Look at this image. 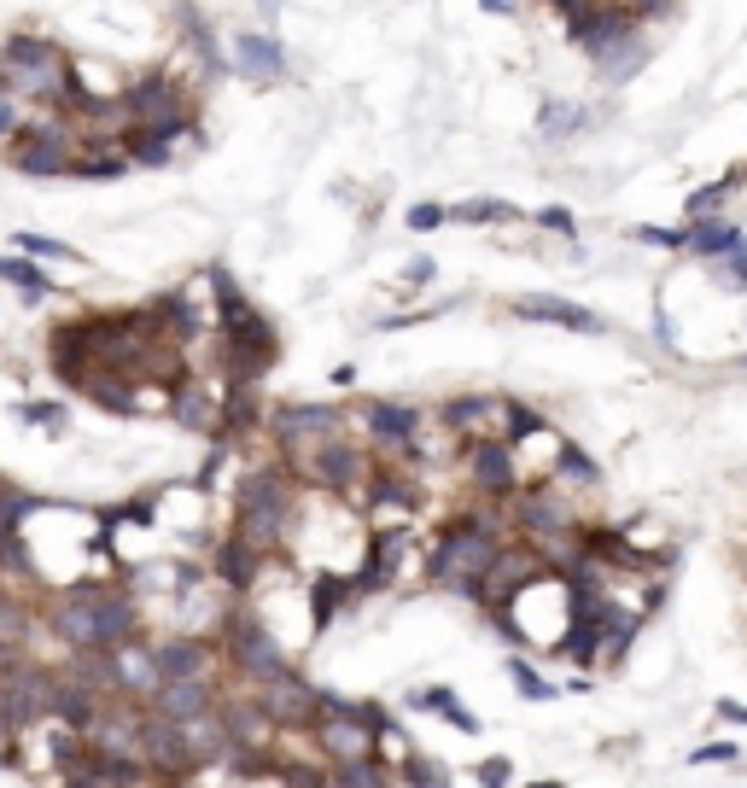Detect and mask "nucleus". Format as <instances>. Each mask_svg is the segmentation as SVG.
<instances>
[{"label": "nucleus", "mask_w": 747, "mask_h": 788, "mask_svg": "<svg viewBox=\"0 0 747 788\" xmlns=\"http://www.w3.org/2000/svg\"><path fill=\"white\" fill-rule=\"evenodd\" d=\"M41 626L71 654H106L117 642L140 637V601L123 585H71L41 601Z\"/></svg>", "instance_id": "f257e3e1"}, {"label": "nucleus", "mask_w": 747, "mask_h": 788, "mask_svg": "<svg viewBox=\"0 0 747 788\" xmlns=\"http://www.w3.org/2000/svg\"><path fill=\"white\" fill-rule=\"evenodd\" d=\"M503 544H514V537L496 514H485V508L450 514L444 532L432 537V549H427V585L455 590V596L473 601V590H480V578L491 572L496 555H503Z\"/></svg>", "instance_id": "f03ea898"}, {"label": "nucleus", "mask_w": 747, "mask_h": 788, "mask_svg": "<svg viewBox=\"0 0 747 788\" xmlns=\"http://www.w3.org/2000/svg\"><path fill=\"white\" fill-rule=\"evenodd\" d=\"M293 526H298V480L286 467H252L234 491V537L275 561Z\"/></svg>", "instance_id": "7ed1b4c3"}, {"label": "nucleus", "mask_w": 747, "mask_h": 788, "mask_svg": "<svg viewBox=\"0 0 747 788\" xmlns=\"http://www.w3.org/2000/svg\"><path fill=\"white\" fill-rule=\"evenodd\" d=\"M217 654H222V666L234 672L240 690H263V683H275V677L293 672V654L281 649V637L269 631L252 608H228L222 613Z\"/></svg>", "instance_id": "20e7f679"}, {"label": "nucleus", "mask_w": 747, "mask_h": 788, "mask_svg": "<svg viewBox=\"0 0 747 788\" xmlns=\"http://www.w3.org/2000/svg\"><path fill=\"white\" fill-rule=\"evenodd\" d=\"M386 724V707L380 701H345L334 690H322V713L309 724V754L322 765H350V759H368L374 754V736Z\"/></svg>", "instance_id": "39448f33"}, {"label": "nucleus", "mask_w": 747, "mask_h": 788, "mask_svg": "<svg viewBox=\"0 0 747 788\" xmlns=\"http://www.w3.org/2000/svg\"><path fill=\"white\" fill-rule=\"evenodd\" d=\"M0 65H7V88L18 82V88L35 94V99H65L71 82H76L65 53H59L53 41H41V35H12L7 48H0Z\"/></svg>", "instance_id": "423d86ee"}, {"label": "nucleus", "mask_w": 747, "mask_h": 788, "mask_svg": "<svg viewBox=\"0 0 747 788\" xmlns=\"http://www.w3.org/2000/svg\"><path fill=\"white\" fill-rule=\"evenodd\" d=\"M286 473H293V480H304V485H316V491H327V496H350L357 485H368L374 462L362 455V444H350L345 432H339V439L316 444L304 462H293Z\"/></svg>", "instance_id": "0eeeda50"}, {"label": "nucleus", "mask_w": 747, "mask_h": 788, "mask_svg": "<svg viewBox=\"0 0 747 788\" xmlns=\"http://www.w3.org/2000/svg\"><path fill=\"white\" fill-rule=\"evenodd\" d=\"M269 432H275L286 467H293V462H304L316 444L339 439V432H345V409H334V403H286V409H275Z\"/></svg>", "instance_id": "6e6552de"}, {"label": "nucleus", "mask_w": 747, "mask_h": 788, "mask_svg": "<svg viewBox=\"0 0 747 788\" xmlns=\"http://www.w3.org/2000/svg\"><path fill=\"white\" fill-rule=\"evenodd\" d=\"M252 701L263 707V718L275 724L281 736H304L309 724H316V713H322V690L298 666L286 677H275V683H263V690H252Z\"/></svg>", "instance_id": "1a4fd4ad"}, {"label": "nucleus", "mask_w": 747, "mask_h": 788, "mask_svg": "<svg viewBox=\"0 0 747 788\" xmlns=\"http://www.w3.org/2000/svg\"><path fill=\"white\" fill-rule=\"evenodd\" d=\"M467 480L485 503H508L520 491V455H514V444L480 432V439H467Z\"/></svg>", "instance_id": "9d476101"}, {"label": "nucleus", "mask_w": 747, "mask_h": 788, "mask_svg": "<svg viewBox=\"0 0 747 788\" xmlns=\"http://www.w3.org/2000/svg\"><path fill=\"white\" fill-rule=\"evenodd\" d=\"M357 414H362L368 439L380 444V450L403 455V462H421V432H427V414H421V409L391 403V398H374V403H362Z\"/></svg>", "instance_id": "9b49d317"}, {"label": "nucleus", "mask_w": 747, "mask_h": 788, "mask_svg": "<svg viewBox=\"0 0 747 788\" xmlns=\"http://www.w3.org/2000/svg\"><path fill=\"white\" fill-rule=\"evenodd\" d=\"M71 164H76V147H71V129H59V123H35V129H24L18 147H12V170L35 176V181L71 176Z\"/></svg>", "instance_id": "f8f14e48"}, {"label": "nucleus", "mask_w": 747, "mask_h": 788, "mask_svg": "<svg viewBox=\"0 0 747 788\" xmlns=\"http://www.w3.org/2000/svg\"><path fill=\"white\" fill-rule=\"evenodd\" d=\"M158 677L164 683H187V677H222V654L211 631H181V637H158L152 642Z\"/></svg>", "instance_id": "ddd939ff"}, {"label": "nucleus", "mask_w": 747, "mask_h": 788, "mask_svg": "<svg viewBox=\"0 0 747 788\" xmlns=\"http://www.w3.org/2000/svg\"><path fill=\"white\" fill-rule=\"evenodd\" d=\"M106 672H112V695L117 701H147L158 695V660H152V637L140 631V637H129V642H117V649H106Z\"/></svg>", "instance_id": "4468645a"}, {"label": "nucleus", "mask_w": 747, "mask_h": 788, "mask_svg": "<svg viewBox=\"0 0 747 788\" xmlns=\"http://www.w3.org/2000/svg\"><path fill=\"white\" fill-rule=\"evenodd\" d=\"M117 112L129 117L135 129H152V123H193V106H187V94L170 76H140L135 88H123Z\"/></svg>", "instance_id": "2eb2a0df"}, {"label": "nucleus", "mask_w": 747, "mask_h": 788, "mask_svg": "<svg viewBox=\"0 0 747 788\" xmlns=\"http://www.w3.org/2000/svg\"><path fill=\"white\" fill-rule=\"evenodd\" d=\"M508 309H514V322L560 327V334H590V339H601V334H608V322H601L596 309L572 304V298H555V293H526V298H514Z\"/></svg>", "instance_id": "dca6fc26"}, {"label": "nucleus", "mask_w": 747, "mask_h": 788, "mask_svg": "<svg viewBox=\"0 0 747 788\" xmlns=\"http://www.w3.org/2000/svg\"><path fill=\"white\" fill-rule=\"evenodd\" d=\"M403 555H409V526H374L362 567L350 572V590H357V601H362V596H374V590H386L391 578H398Z\"/></svg>", "instance_id": "f3484780"}, {"label": "nucleus", "mask_w": 747, "mask_h": 788, "mask_svg": "<svg viewBox=\"0 0 747 788\" xmlns=\"http://www.w3.org/2000/svg\"><path fill=\"white\" fill-rule=\"evenodd\" d=\"M567 35L578 41V48H585L596 65L601 59H608L613 48H625L631 35H642V24H631V12L625 7H613V0H601V7H590L585 18H572L567 24Z\"/></svg>", "instance_id": "a211bd4d"}, {"label": "nucleus", "mask_w": 747, "mask_h": 788, "mask_svg": "<svg viewBox=\"0 0 747 788\" xmlns=\"http://www.w3.org/2000/svg\"><path fill=\"white\" fill-rule=\"evenodd\" d=\"M217 701H222V677H187V683H158L147 713L164 724H187L199 713H217Z\"/></svg>", "instance_id": "6ab92c4d"}, {"label": "nucleus", "mask_w": 747, "mask_h": 788, "mask_svg": "<svg viewBox=\"0 0 747 788\" xmlns=\"http://www.w3.org/2000/svg\"><path fill=\"white\" fill-rule=\"evenodd\" d=\"M269 572V555H257V549H245L234 532L222 537V544L211 549V578L228 590V596H252L257 590V578Z\"/></svg>", "instance_id": "aec40b11"}, {"label": "nucleus", "mask_w": 747, "mask_h": 788, "mask_svg": "<svg viewBox=\"0 0 747 788\" xmlns=\"http://www.w3.org/2000/svg\"><path fill=\"white\" fill-rule=\"evenodd\" d=\"M170 414L187 427V432H204V439H217V421H222V398L204 380H181L170 391Z\"/></svg>", "instance_id": "412c9836"}, {"label": "nucleus", "mask_w": 747, "mask_h": 788, "mask_svg": "<svg viewBox=\"0 0 747 788\" xmlns=\"http://www.w3.org/2000/svg\"><path fill=\"white\" fill-rule=\"evenodd\" d=\"M176 736H181L187 765H193V771H211V765H222V754H228V731H222L217 713H199V718L176 724Z\"/></svg>", "instance_id": "4be33fe9"}, {"label": "nucleus", "mask_w": 747, "mask_h": 788, "mask_svg": "<svg viewBox=\"0 0 747 788\" xmlns=\"http://www.w3.org/2000/svg\"><path fill=\"white\" fill-rule=\"evenodd\" d=\"M741 240L747 234L736 222H724V217H695L690 228H677V245H683V252H695V258H730Z\"/></svg>", "instance_id": "5701e85b"}, {"label": "nucleus", "mask_w": 747, "mask_h": 788, "mask_svg": "<svg viewBox=\"0 0 747 788\" xmlns=\"http://www.w3.org/2000/svg\"><path fill=\"white\" fill-rule=\"evenodd\" d=\"M357 601V590H350V572H322L316 585H309V637H322L334 619Z\"/></svg>", "instance_id": "b1692460"}, {"label": "nucleus", "mask_w": 747, "mask_h": 788, "mask_svg": "<svg viewBox=\"0 0 747 788\" xmlns=\"http://www.w3.org/2000/svg\"><path fill=\"white\" fill-rule=\"evenodd\" d=\"M234 65H240V76H252V82H281L286 76V53H281V41H269V35H240L234 41Z\"/></svg>", "instance_id": "393cba45"}, {"label": "nucleus", "mask_w": 747, "mask_h": 788, "mask_svg": "<svg viewBox=\"0 0 747 788\" xmlns=\"http://www.w3.org/2000/svg\"><path fill=\"white\" fill-rule=\"evenodd\" d=\"M409 707H414V713H439L450 731H462V736H480V731H485L480 713H467L462 701H455V690H444V683H427V690H414Z\"/></svg>", "instance_id": "a878e982"}, {"label": "nucleus", "mask_w": 747, "mask_h": 788, "mask_svg": "<svg viewBox=\"0 0 747 788\" xmlns=\"http://www.w3.org/2000/svg\"><path fill=\"white\" fill-rule=\"evenodd\" d=\"M368 508H398V514H414V508H421V485L403 480L398 467H374V473H368Z\"/></svg>", "instance_id": "bb28decb"}, {"label": "nucleus", "mask_w": 747, "mask_h": 788, "mask_svg": "<svg viewBox=\"0 0 747 788\" xmlns=\"http://www.w3.org/2000/svg\"><path fill=\"white\" fill-rule=\"evenodd\" d=\"M41 626V613L30 608L24 596H12V590H0V642L7 649H30V631Z\"/></svg>", "instance_id": "cd10ccee"}, {"label": "nucleus", "mask_w": 747, "mask_h": 788, "mask_svg": "<svg viewBox=\"0 0 747 788\" xmlns=\"http://www.w3.org/2000/svg\"><path fill=\"white\" fill-rule=\"evenodd\" d=\"M0 281L18 286V298H24V304H41V298L53 293V281L41 275V263H35V258H18V252L0 258Z\"/></svg>", "instance_id": "c85d7f7f"}, {"label": "nucleus", "mask_w": 747, "mask_h": 788, "mask_svg": "<svg viewBox=\"0 0 747 788\" xmlns=\"http://www.w3.org/2000/svg\"><path fill=\"white\" fill-rule=\"evenodd\" d=\"M496 409H503V398H480V391H473V398H450V403L439 409V421H444L450 432H473V439H480L485 414H496Z\"/></svg>", "instance_id": "c756f323"}, {"label": "nucleus", "mask_w": 747, "mask_h": 788, "mask_svg": "<svg viewBox=\"0 0 747 788\" xmlns=\"http://www.w3.org/2000/svg\"><path fill=\"white\" fill-rule=\"evenodd\" d=\"M334 771V788H398V771L386 759H350V765H327Z\"/></svg>", "instance_id": "7c9ffc66"}, {"label": "nucleus", "mask_w": 747, "mask_h": 788, "mask_svg": "<svg viewBox=\"0 0 747 788\" xmlns=\"http://www.w3.org/2000/svg\"><path fill=\"white\" fill-rule=\"evenodd\" d=\"M590 123V112L578 106V99H544V112H537V135L544 140H567Z\"/></svg>", "instance_id": "2f4dec72"}, {"label": "nucleus", "mask_w": 747, "mask_h": 788, "mask_svg": "<svg viewBox=\"0 0 747 788\" xmlns=\"http://www.w3.org/2000/svg\"><path fill=\"white\" fill-rule=\"evenodd\" d=\"M496 421H503V444H514V450H520L526 439H544V432H549V421L532 403H503V409H496Z\"/></svg>", "instance_id": "473e14b6"}, {"label": "nucleus", "mask_w": 747, "mask_h": 788, "mask_svg": "<svg viewBox=\"0 0 747 788\" xmlns=\"http://www.w3.org/2000/svg\"><path fill=\"white\" fill-rule=\"evenodd\" d=\"M555 480H560V485H578V491H596V485H601V467H596L578 444H560V450H555Z\"/></svg>", "instance_id": "72a5a7b5"}, {"label": "nucleus", "mask_w": 747, "mask_h": 788, "mask_svg": "<svg viewBox=\"0 0 747 788\" xmlns=\"http://www.w3.org/2000/svg\"><path fill=\"white\" fill-rule=\"evenodd\" d=\"M503 672H508V683H514V690H520L526 701H555V695H560L555 683H549L544 672H537L526 654H508V666H503Z\"/></svg>", "instance_id": "f704fd0d"}, {"label": "nucleus", "mask_w": 747, "mask_h": 788, "mask_svg": "<svg viewBox=\"0 0 747 788\" xmlns=\"http://www.w3.org/2000/svg\"><path fill=\"white\" fill-rule=\"evenodd\" d=\"M642 59H649V41H642V35H631V41H625V48H613V53H608V59H601V65H596V71H601V76H608V82H631V76L642 71Z\"/></svg>", "instance_id": "c9c22d12"}, {"label": "nucleus", "mask_w": 747, "mask_h": 788, "mask_svg": "<svg viewBox=\"0 0 747 788\" xmlns=\"http://www.w3.org/2000/svg\"><path fill=\"white\" fill-rule=\"evenodd\" d=\"M12 252H18V258H53V263H82V252H71L65 240H48V234H24V228H18V234H12Z\"/></svg>", "instance_id": "e433bc0d"}, {"label": "nucleus", "mask_w": 747, "mask_h": 788, "mask_svg": "<svg viewBox=\"0 0 747 788\" xmlns=\"http://www.w3.org/2000/svg\"><path fill=\"white\" fill-rule=\"evenodd\" d=\"M450 222H520L508 199H467V204H450Z\"/></svg>", "instance_id": "4c0bfd02"}, {"label": "nucleus", "mask_w": 747, "mask_h": 788, "mask_svg": "<svg viewBox=\"0 0 747 788\" xmlns=\"http://www.w3.org/2000/svg\"><path fill=\"white\" fill-rule=\"evenodd\" d=\"M24 514H35V503L30 496H18L12 485H0V549L18 537V526H24Z\"/></svg>", "instance_id": "58836bf2"}, {"label": "nucleus", "mask_w": 747, "mask_h": 788, "mask_svg": "<svg viewBox=\"0 0 747 788\" xmlns=\"http://www.w3.org/2000/svg\"><path fill=\"white\" fill-rule=\"evenodd\" d=\"M123 170H129V158H123V153H99V158H76L71 164V176H82V181H123Z\"/></svg>", "instance_id": "ea45409f"}, {"label": "nucleus", "mask_w": 747, "mask_h": 788, "mask_svg": "<svg viewBox=\"0 0 747 788\" xmlns=\"http://www.w3.org/2000/svg\"><path fill=\"white\" fill-rule=\"evenodd\" d=\"M736 188H741V176H724V181H713V188L690 193V222H695V217H713V211H718V204L730 199Z\"/></svg>", "instance_id": "a19ab883"}, {"label": "nucleus", "mask_w": 747, "mask_h": 788, "mask_svg": "<svg viewBox=\"0 0 747 788\" xmlns=\"http://www.w3.org/2000/svg\"><path fill=\"white\" fill-rule=\"evenodd\" d=\"M444 222H450V204H439V199H421L403 211V228H414V234H432V228H444Z\"/></svg>", "instance_id": "79ce46f5"}, {"label": "nucleus", "mask_w": 747, "mask_h": 788, "mask_svg": "<svg viewBox=\"0 0 747 788\" xmlns=\"http://www.w3.org/2000/svg\"><path fill=\"white\" fill-rule=\"evenodd\" d=\"M18 421L48 427V432H65V409H59V403H18Z\"/></svg>", "instance_id": "37998d69"}, {"label": "nucleus", "mask_w": 747, "mask_h": 788, "mask_svg": "<svg viewBox=\"0 0 747 788\" xmlns=\"http://www.w3.org/2000/svg\"><path fill=\"white\" fill-rule=\"evenodd\" d=\"M473 782H480V788H508L514 782V765L508 759H480V765H473Z\"/></svg>", "instance_id": "c03bdc74"}, {"label": "nucleus", "mask_w": 747, "mask_h": 788, "mask_svg": "<svg viewBox=\"0 0 747 788\" xmlns=\"http://www.w3.org/2000/svg\"><path fill=\"white\" fill-rule=\"evenodd\" d=\"M613 7H625L631 12V24H649V18H666L677 0H613Z\"/></svg>", "instance_id": "a18cd8bd"}, {"label": "nucleus", "mask_w": 747, "mask_h": 788, "mask_svg": "<svg viewBox=\"0 0 747 788\" xmlns=\"http://www.w3.org/2000/svg\"><path fill=\"white\" fill-rule=\"evenodd\" d=\"M537 228H549V234H578V222H572V211L567 204H544V211H537Z\"/></svg>", "instance_id": "49530a36"}, {"label": "nucleus", "mask_w": 747, "mask_h": 788, "mask_svg": "<svg viewBox=\"0 0 747 788\" xmlns=\"http://www.w3.org/2000/svg\"><path fill=\"white\" fill-rule=\"evenodd\" d=\"M736 754H741V742H701L690 759H695V765H730Z\"/></svg>", "instance_id": "de8ad7c7"}, {"label": "nucleus", "mask_w": 747, "mask_h": 788, "mask_svg": "<svg viewBox=\"0 0 747 788\" xmlns=\"http://www.w3.org/2000/svg\"><path fill=\"white\" fill-rule=\"evenodd\" d=\"M724 286H736V293H747V240L736 245L730 258H724Z\"/></svg>", "instance_id": "09e8293b"}, {"label": "nucleus", "mask_w": 747, "mask_h": 788, "mask_svg": "<svg viewBox=\"0 0 747 788\" xmlns=\"http://www.w3.org/2000/svg\"><path fill=\"white\" fill-rule=\"evenodd\" d=\"M59 788H112V782H106V777H99V771H94V765H88V759H82V765H76V771H65V777H59Z\"/></svg>", "instance_id": "8fccbe9b"}, {"label": "nucleus", "mask_w": 747, "mask_h": 788, "mask_svg": "<svg viewBox=\"0 0 747 788\" xmlns=\"http://www.w3.org/2000/svg\"><path fill=\"white\" fill-rule=\"evenodd\" d=\"M18 765H24V742L12 731H0V771H18Z\"/></svg>", "instance_id": "3c124183"}, {"label": "nucleus", "mask_w": 747, "mask_h": 788, "mask_svg": "<svg viewBox=\"0 0 747 788\" xmlns=\"http://www.w3.org/2000/svg\"><path fill=\"white\" fill-rule=\"evenodd\" d=\"M432 275H439V263H432V258H414V263L403 269V281H409V286H427Z\"/></svg>", "instance_id": "603ef678"}, {"label": "nucleus", "mask_w": 747, "mask_h": 788, "mask_svg": "<svg viewBox=\"0 0 747 788\" xmlns=\"http://www.w3.org/2000/svg\"><path fill=\"white\" fill-rule=\"evenodd\" d=\"M18 135V112H12V94H7V82H0V140Z\"/></svg>", "instance_id": "864d4df0"}, {"label": "nucleus", "mask_w": 747, "mask_h": 788, "mask_svg": "<svg viewBox=\"0 0 747 788\" xmlns=\"http://www.w3.org/2000/svg\"><path fill=\"white\" fill-rule=\"evenodd\" d=\"M642 245H677V228H636Z\"/></svg>", "instance_id": "5fc2aeb1"}, {"label": "nucleus", "mask_w": 747, "mask_h": 788, "mask_svg": "<svg viewBox=\"0 0 747 788\" xmlns=\"http://www.w3.org/2000/svg\"><path fill=\"white\" fill-rule=\"evenodd\" d=\"M724 724H741V731H747V707H741V701H718V707H713Z\"/></svg>", "instance_id": "6e6d98bb"}, {"label": "nucleus", "mask_w": 747, "mask_h": 788, "mask_svg": "<svg viewBox=\"0 0 747 788\" xmlns=\"http://www.w3.org/2000/svg\"><path fill=\"white\" fill-rule=\"evenodd\" d=\"M240 788H286V782H281V777H275V771H269V777H245V782H240Z\"/></svg>", "instance_id": "4d7b16f0"}, {"label": "nucleus", "mask_w": 747, "mask_h": 788, "mask_svg": "<svg viewBox=\"0 0 747 788\" xmlns=\"http://www.w3.org/2000/svg\"><path fill=\"white\" fill-rule=\"evenodd\" d=\"M480 7H485L491 18H508V12H514V0H480Z\"/></svg>", "instance_id": "13d9d810"}, {"label": "nucleus", "mask_w": 747, "mask_h": 788, "mask_svg": "<svg viewBox=\"0 0 747 788\" xmlns=\"http://www.w3.org/2000/svg\"><path fill=\"white\" fill-rule=\"evenodd\" d=\"M164 788H204L199 777H176V782H164Z\"/></svg>", "instance_id": "bf43d9fd"}, {"label": "nucleus", "mask_w": 747, "mask_h": 788, "mask_svg": "<svg viewBox=\"0 0 747 788\" xmlns=\"http://www.w3.org/2000/svg\"><path fill=\"white\" fill-rule=\"evenodd\" d=\"M526 788H560L555 777H537V782H526Z\"/></svg>", "instance_id": "052dcab7"}, {"label": "nucleus", "mask_w": 747, "mask_h": 788, "mask_svg": "<svg viewBox=\"0 0 747 788\" xmlns=\"http://www.w3.org/2000/svg\"><path fill=\"white\" fill-rule=\"evenodd\" d=\"M736 368H741V375H747V350H741V363H736Z\"/></svg>", "instance_id": "680f3d73"}, {"label": "nucleus", "mask_w": 747, "mask_h": 788, "mask_svg": "<svg viewBox=\"0 0 747 788\" xmlns=\"http://www.w3.org/2000/svg\"><path fill=\"white\" fill-rule=\"evenodd\" d=\"M0 82H7V65H0Z\"/></svg>", "instance_id": "e2e57ef3"}]
</instances>
